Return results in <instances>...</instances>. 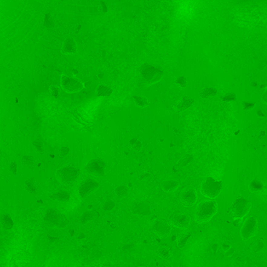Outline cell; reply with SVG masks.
<instances>
[{
  "label": "cell",
  "instance_id": "obj_1",
  "mask_svg": "<svg viewBox=\"0 0 267 267\" xmlns=\"http://www.w3.org/2000/svg\"><path fill=\"white\" fill-rule=\"evenodd\" d=\"M218 212V204L213 200H203L198 203L194 212V219L197 223L210 221Z\"/></svg>",
  "mask_w": 267,
  "mask_h": 267
},
{
  "label": "cell",
  "instance_id": "obj_2",
  "mask_svg": "<svg viewBox=\"0 0 267 267\" xmlns=\"http://www.w3.org/2000/svg\"><path fill=\"white\" fill-rule=\"evenodd\" d=\"M222 190V182L212 176H208L201 185V194L207 198L214 199L218 197Z\"/></svg>",
  "mask_w": 267,
  "mask_h": 267
},
{
  "label": "cell",
  "instance_id": "obj_3",
  "mask_svg": "<svg viewBox=\"0 0 267 267\" xmlns=\"http://www.w3.org/2000/svg\"><path fill=\"white\" fill-rule=\"evenodd\" d=\"M252 202L243 197H237L228 209V213L234 219H242L250 212Z\"/></svg>",
  "mask_w": 267,
  "mask_h": 267
},
{
  "label": "cell",
  "instance_id": "obj_4",
  "mask_svg": "<svg viewBox=\"0 0 267 267\" xmlns=\"http://www.w3.org/2000/svg\"><path fill=\"white\" fill-rule=\"evenodd\" d=\"M259 229V223L255 216H251L245 219L240 230V234L243 241H248L255 237Z\"/></svg>",
  "mask_w": 267,
  "mask_h": 267
},
{
  "label": "cell",
  "instance_id": "obj_5",
  "mask_svg": "<svg viewBox=\"0 0 267 267\" xmlns=\"http://www.w3.org/2000/svg\"><path fill=\"white\" fill-rule=\"evenodd\" d=\"M44 220L49 226H56L58 228L66 227L68 220L67 219L66 216L61 213L59 210L54 209H50L47 210Z\"/></svg>",
  "mask_w": 267,
  "mask_h": 267
},
{
  "label": "cell",
  "instance_id": "obj_6",
  "mask_svg": "<svg viewBox=\"0 0 267 267\" xmlns=\"http://www.w3.org/2000/svg\"><path fill=\"white\" fill-rule=\"evenodd\" d=\"M61 85L62 89L69 93H77L84 88L83 82L79 78L68 74H63L61 76Z\"/></svg>",
  "mask_w": 267,
  "mask_h": 267
},
{
  "label": "cell",
  "instance_id": "obj_7",
  "mask_svg": "<svg viewBox=\"0 0 267 267\" xmlns=\"http://www.w3.org/2000/svg\"><path fill=\"white\" fill-rule=\"evenodd\" d=\"M197 200V190L193 186H186L180 192V201L183 206L187 208L192 207L193 205H195Z\"/></svg>",
  "mask_w": 267,
  "mask_h": 267
},
{
  "label": "cell",
  "instance_id": "obj_8",
  "mask_svg": "<svg viewBox=\"0 0 267 267\" xmlns=\"http://www.w3.org/2000/svg\"><path fill=\"white\" fill-rule=\"evenodd\" d=\"M85 169L89 174L97 177H101L105 174L106 164L101 158H95L89 161V162L85 165Z\"/></svg>",
  "mask_w": 267,
  "mask_h": 267
},
{
  "label": "cell",
  "instance_id": "obj_9",
  "mask_svg": "<svg viewBox=\"0 0 267 267\" xmlns=\"http://www.w3.org/2000/svg\"><path fill=\"white\" fill-rule=\"evenodd\" d=\"M79 175V171L74 167L65 166L59 169L57 173V176L60 180L64 183H71L74 182Z\"/></svg>",
  "mask_w": 267,
  "mask_h": 267
},
{
  "label": "cell",
  "instance_id": "obj_10",
  "mask_svg": "<svg viewBox=\"0 0 267 267\" xmlns=\"http://www.w3.org/2000/svg\"><path fill=\"white\" fill-rule=\"evenodd\" d=\"M152 230L157 237L161 238H165V237H169L172 229H171L170 224L167 222L165 220L157 219L153 222Z\"/></svg>",
  "mask_w": 267,
  "mask_h": 267
},
{
  "label": "cell",
  "instance_id": "obj_11",
  "mask_svg": "<svg viewBox=\"0 0 267 267\" xmlns=\"http://www.w3.org/2000/svg\"><path fill=\"white\" fill-rule=\"evenodd\" d=\"M99 187H100V183L97 180H93V179H87L81 184L78 191L81 197H86L94 193Z\"/></svg>",
  "mask_w": 267,
  "mask_h": 267
},
{
  "label": "cell",
  "instance_id": "obj_12",
  "mask_svg": "<svg viewBox=\"0 0 267 267\" xmlns=\"http://www.w3.org/2000/svg\"><path fill=\"white\" fill-rule=\"evenodd\" d=\"M190 217L186 214L176 213L170 217V224L179 229H187L190 224Z\"/></svg>",
  "mask_w": 267,
  "mask_h": 267
},
{
  "label": "cell",
  "instance_id": "obj_13",
  "mask_svg": "<svg viewBox=\"0 0 267 267\" xmlns=\"http://www.w3.org/2000/svg\"><path fill=\"white\" fill-rule=\"evenodd\" d=\"M131 211L133 215L140 217H145L151 214V209L149 203L145 201H137L133 203L131 207Z\"/></svg>",
  "mask_w": 267,
  "mask_h": 267
},
{
  "label": "cell",
  "instance_id": "obj_14",
  "mask_svg": "<svg viewBox=\"0 0 267 267\" xmlns=\"http://www.w3.org/2000/svg\"><path fill=\"white\" fill-rule=\"evenodd\" d=\"M78 52L77 42L72 37H68L63 42L61 46V53L64 55H73Z\"/></svg>",
  "mask_w": 267,
  "mask_h": 267
},
{
  "label": "cell",
  "instance_id": "obj_15",
  "mask_svg": "<svg viewBox=\"0 0 267 267\" xmlns=\"http://www.w3.org/2000/svg\"><path fill=\"white\" fill-rule=\"evenodd\" d=\"M194 101H195L194 98L193 97H189V96H183L180 101L175 104L173 107L177 113H180L190 107L194 104Z\"/></svg>",
  "mask_w": 267,
  "mask_h": 267
},
{
  "label": "cell",
  "instance_id": "obj_16",
  "mask_svg": "<svg viewBox=\"0 0 267 267\" xmlns=\"http://www.w3.org/2000/svg\"><path fill=\"white\" fill-rule=\"evenodd\" d=\"M180 186V182L176 180H165L161 183V188L165 193H173Z\"/></svg>",
  "mask_w": 267,
  "mask_h": 267
},
{
  "label": "cell",
  "instance_id": "obj_17",
  "mask_svg": "<svg viewBox=\"0 0 267 267\" xmlns=\"http://www.w3.org/2000/svg\"><path fill=\"white\" fill-rule=\"evenodd\" d=\"M248 188H249V190L252 193H261L265 190V185L261 180L255 179L250 183Z\"/></svg>",
  "mask_w": 267,
  "mask_h": 267
},
{
  "label": "cell",
  "instance_id": "obj_18",
  "mask_svg": "<svg viewBox=\"0 0 267 267\" xmlns=\"http://www.w3.org/2000/svg\"><path fill=\"white\" fill-rule=\"evenodd\" d=\"M112 93H113V89L105 84H100L96 89V94L97 97H110Z\"/></svg>",
  "mask_w": 267,
  "mask_h": 267
},
{
  "label": "cell",
  "instance_id": "obj_19",
  "mask_svg": "<svg viewBox=\"0 0 267 267\" xmlns=\"http://www.w3.org/2000/svg\"><path fill=\"white\" fill-rule=\"evenodd\" d=\"M218 93V90L215 87H205L200 92V97L202 99H210L215 97Z\"/></svg>",
  "mask_w": 267,
  "mask_h": 267
},
{
  "label": "cell",
  "instance_id": "obj_20",
  "mask_svg": "<svg viewBox=\"0 0 267 267\" xmlns=\"http://www.w3.org/2000/svg\"><path fill=\"white\" fill-rule=\"evenodd\" d=\"M99 216V213H97L96 211H92L89 210L86 211L81 215V219H80V221H81V223L85 224L89 222L90 221H93L95 219H97Z\"/></svg>",
  "mask_w": 267,
  "mask_h": 267
},
{
  "label": "cell",
  "instance_id": "obj_21",
  "mask_svg": "<svg viewBox=\"0 0 267 267\" xmlns=\"http://www.w3.org/2000/svg\"><path fill=\"white\" fill-rule=\"evenodd\" d=\"M135 105L139 108H145L150 105V102L147 97L143 96H134L133 97Z\"/></svg>",
  "mask_w": 267,
  "mask_h": 267
},
{
  "label": "cell",
  "instance_id": "obj_22",
  "mask_svg": "<svg viewBox=\"0 0 267 267\" xmlns=\"http://www.w3.org/2000/svg\"><path fill=\"white\" fill-rule=\"evenodd\" d=\"M191 233H185L179 235V237H177V241H176L177 242V247L180 249H183L184 247L186 246L188 241H190V239L191 238Z\"/></svg>",
  "mask_w": 267,
  "mask_h": 267
},
{
  "label": "cell",
  "instance_id": "obj_23",
  "mask_svg": "<svg viewBox=\"0 0 267 267\" xmlns=\"http://www.w3.org/2000/svg\"><path fill=\"white\" fill-rule=\"evenodd\" d=\"M52 199L59 201H68L70 199V193L65 190H60L50 196Z\"/></svg>",
  "mask_w": 267,
  "mask_h": 267
},
{
  "label": "cell",
  "instance_id": "obj_24",
  "mask_svg": "<svg viewBox=\"0 0 267 267\" xmlns=\"http://www.w3.org/2000/svg\"><path fill=\"white\" fill-rule=\"evenodd\" d=\"M193 156L190 155V154H187L186 157H183L182 159H180L178 162L176 163V165H175V169L176 170H180V169H183V168L189 165L190 163H191L193 161Z\"/></svg>",
  "mask_w": 267,
  "mask_h": 267
},
{
  "label": "cell",
  "instance_id": "obj_25",
  "mask_svg": "<svg viewBox=\"0 0 267 267\" xmlns=\"http://www.w3.org/2000/svg\"><path fill=\"white\" fill-rule=\"evenodd\" d=\"M157 254L158 257L164 260L169 259L171 258V256H172L170 248L166 246H161L160 248H158Z\"/></svg>",
  "mask_w": 267,
  "mask_h": 267
},
{
  "label": "cell",
  "instance_id": "obj_26",
  "mask_svg": "<svg viewBox=\"0 0 267 267\" xmlns=\"http://www.w3.org/2000/svg\"><path fill=\"white\" fill-rule=\"evenodd\" d=\"M129 189L127 186L125 185H119L116 186L114 189V193L117 197L119 198H124L129 194Z\"/></svg>",
  "mask_w": 267,
  "mask_h": 267
},
{
  "label": "cell",
  "instance_id": "obj_27",
  "mask_svg": "<svg viewBox=\"0 0 267 267\" xmlns=\"http://www.w3.org/2000/svg\"><path fill=\"white\" fill-rule=\"evenodd\" d=\"M1 223L5 229H11L13 227V221L9 214L2 215L1 217Z\"/></svg>",
  "mask_w": 267,
  "mask_h": 267
},
{
  "label": "cell",
  "instance_id": "obj_28",
  "mask_svg": "<svg viewBox=\"0 0 267 267\" xmlns=\"http://www.w3.org/2000/svg\"><path fill=\"white\" fill-rule=\"evenodd\" d=\"M25 186H26L27 190L31 193H36L38 191V186H37L35 180L33 178L28 179L27 181H25Z\"/></svg>",
  "mask_w": 267,
  "mask_h": 267
},
{
  "label": "cell",
  "instance_id": "obj_29",
  "mask_svg": "<svg viewBox=\"0 0 267 267\" xmlns=\"http://www.w3.org/2000/svg\"><path fill=\"white\" fill-rule=\"evenodd\" d=\"M56 25V21L50 13H46L44 17V26L48 29H53Z\"/></svg>",
  "mask_w": 267,
  "mask_h": 267
},
{
  "label": "cell",
  "instance_id": "obj_30",
  "mask_svg": "<svg viewBox=\"0 0 267 267\" xmlns=\"http://www.w3.org/2000/svg\"><path fill=\"white\" fill-rule=\"evenodd\" d=\"M129 146L136 152H140L143 149V143L139 139L133 138L129 141Z\"/></svg>",
  "mask_w": 267,
  "mask_h": 267
},
{
  "label": "cell",
  "instance_id": "obj_31",
  "mask_svg": "<svg viewBox=\"0 0 267 267\" xmlns=\"http://www.w3.org/2000/svg\"><path fill=\"white\" fill-rule=\"evenodd\" d=\"M115 208V202L112 199H107L104 202L101 209L105 212H110Z\"/></svg>",
  "mask_w": 267,
  "mask_h": 267
},
{
  "label": "cell",
  "instance_id": "obj_32",
  "mask_svg": "<svg viewBox=\"0 0 267 267\" xmlns=\"http://www.w3.org/2000/svg\"><path fill=\"white\" fill-rule=\"evenodd\" d=\"M35 163V159L32 156L25 155L24 156L23 158H22V164H23L24 166L30 168V169L34 168Z\"/></svg>",
  "mask_w": 267,
  "mask_h": 267
},
{
  "label": "cell",
  "instance_id": "obj_33",
  "mask_svg": "<svg viewBox=\"0 0 267 267\" xmlns=\"http://www.w3.org/2000/svg\"><path fill=\"white\" fill-rule=\"evenodd\" d=\"M264 248V241L262 239H259L251 245V250L253 252H259Z\"/></svg>",
  "mask_w": 267,
  "mask_h": 267
},
{
  "label": "cell",
  "instance_id": "obj_34",
  "mask_svg": "<svg viewBox=\"0 0 267 267\" xmlns=\"http://www.w3.org/2000/svg\"><path fill=\"white\" fill-rule=\"evenodd\" d=\"M175 84L181 88H185L187 85V79L184 76H179L175 80Z\"/></svg>",
  "mask_w": 267,
  "mask_h": 267
},
{
  "label": "cell",
  "instance_id": "obj_35",
  "mask_svg": "<svg viewBox=\"0 0 267 267\" xmlns=\"http://www.w3.org/2000/svg\"><path fill=\"white\" fill-rule=\"evenodd\" d=\"M236 99L237 97L234 93H229L224 95L223 97H222L221 101L223 102H231V101H236Z\"/></svg>",
  "mask_w": 267,
  "mask_h": 267
},
{
  "label": "cell",
  "instance_id": "obj_36",
  "mask_svg": "<svg viewBox=\"0 0 267 267\" xmlns=\"http://www.w3.org/2000/svg\"><path fill=\"white\" fill-rule=\"evenodd\" d=\"M49 90L50 94L55 98H57L61 94V89L57 85H50Z\"/></svg>",
  "mask_w": 267,
  "mask_h": 267
},
{
  "label": "cell",
  "instance_id": "obj_37",
  "mask_svg": "<svg viewBox=\"0 0 267 267\" xmlns=\"http://www.w3.org/2000/svg\"><path fill=\"white\" fill-rule=\"evenodd\" d=\"M255 104H256L254 102H248V101H243L242 102L243 109L245 111H249V110H252L255 107Z\"/></svg>",
  "mask_w": 267,
  "mask_h": 267
},
{
  "label": "cell",
  "instance_id": "obj_38",
  "mask_svg": "<svg viewBox=\"0 0 267 267\" xmlns=\"http://www.w3.org/2000/svg\"><path fill=\"white\" fill-rule=\"evenodd\" d=\"M33 146L36 148V150L39 152H44V147H43V143L40 140H36L33 142Z\"/></svg>",
  "mask_w": 267,
  "mask_h": 267
},
{
  "label": "cell",
  "instance_id": "obj_39",
  "mask_svg": "<svg viewBox=\"0 0 267 267\" xmlns=\"http://www.w3.org/2000/svg\"><path fill=\"white\" fill-rule=\"evenodd\" d=\"M10 170L13 174L17 175V165L16 162H12L10 165Z\"/></svg>",
  "mask_w": 267,
  "mask_h": 267
},
{
  "label": "cell",
  "instance_id": "obj_40",
  "mask_svg": "<svg viewBox=\"0 0 267 267\" xmlns=\"http://www.w3.org/2000/svg\"><path fill=\"white\" fill-rule=\"evenodd\" d=\"M68 152H69V149H68V147H63L62 149H61V154H62V155H67V154H68Z\"/></svg>",
  "mask_w": 267,
  "mask_h": 267
},
{
  "label": "cell",
  "instance_id": "obj_41",
  "mask_svg": "<svg viewBox=\"0 0 267 267\" xmlns=\"http://www.w3.org/2000/svg\"><path fill=\"white\" fill-rule=\"evenodd\" d=\"M257 116L259 117H262V118H264V117H265V114H264V112L262 111V110H257Z\"/></svg>",
  "mask_w": 267,
  "mask_h": 267
},
{
  "label": "cell",
  "instance_id": "obj_42",
  "mask_svg": "<svg viewBox=\"0 0 267 267\" xmlns=\"http://www.w3.org/2000/svg\"><path fill=\"white\" fill-rule=\"evenodd\" d=\"M229 248H230V245L227 242H225L222 244V249H224L225 251H227Z\"/></svg>",
  "mask_w": 267,
  "mask_h": 267
},
{
  "label": "cell",
  "instance_id": "obj_43",
  "mask_svg": "<svg viewBox=\"0 0 267 267\" xmlns=\"http://www.w3.org/2000/svg\"><path fill=\"white\" fill-rule=\"evenodd\" d=\"M262 101H263L264 104H266V93H264L263 96H262Z\"/></svg>",
  "mask_w": 267,
  "mask_h": 267
}]
</instances>
